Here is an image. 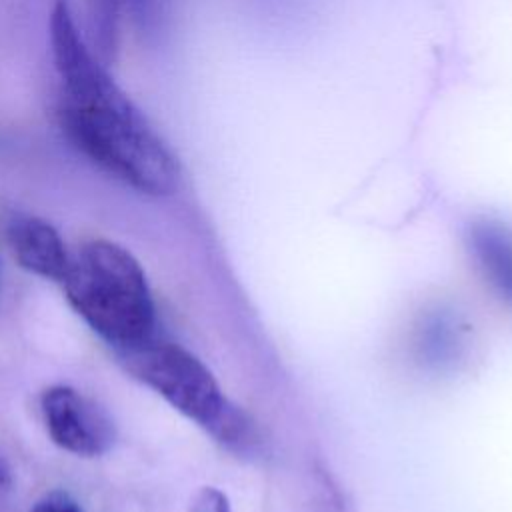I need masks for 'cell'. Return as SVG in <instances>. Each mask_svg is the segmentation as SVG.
I'll return each instance as SVG.
<instances>
[{
    "label": "cell",
    "instance_id": "cell-3",
    "mask_svg": "<svg viewBox=\"0 0 512 512\" xmlns=\"http://www.w3.org/2000/svg\"><path fill=\"white\" fill-rule=\"evenodd\" d=\"M122 362L140 382L158 392L180 414L222 440L238 438L242 420L228 406L212 372L188 350L146 340L120 350Z\"/></svg>",
    "mask_w": 512,
    "mask_h": 512
},
{
    "label": "cell",
    "instance_id": "cell-7",
    "mask_svg": "<svg viewBox=\"0 0 512 512\" xmlns=\"http://www.w3.org/2000/svg\"><path fill=\"white\" fill-rule=\"evenodd\" d=\"M84 14L88 18L90 28L94 30V40L98 36V44L108 48L106 36L114 34L118 0H84Z\"/></svg>",
    "mask_w": 512,
    "mask_h": 512
},
{
    "label": "cell",
    "instance_id": "cell-2",
    "mask_svg": "<svg viewBox=\"0 0 512 512\" xmlns=\"http://www.w3.org/2000/svg\"><path fill=\"white\" fill-rule=\"evenodd\" d=\"M62 284L80 318L118 350L150 340L156 314L146 274L120 244H82L70 254Z\"/></svg>",
    "mask_w": 512,
    "mask_h": 512
},
{
    "label": "cell",
    "instance_id": "cell-4",
    "mask_svg": "<svg viewBox=\"0 0 512 512\" xmlns=\"http://www.w3.org/2000/svg\"><path fill=\"white\" fill-rule=\"evenodd\" d=\"M42 414L54 444L76 456H100L114 444V424L104 408L70 386L42 394Z\"/></svg>",
    "mask_w": 512,
    "mask_h": 512
},
{
    "label": "cell",
    "instance_id": "cell-8",
    "mask_svg": "<svg viewBox=\"0 0 512 512\" xmlns=\"http://www.w3.org/2000/svg\"><path fill=\"white\" fill-rule=\"evenodd\" d=\"M30 512H82V508L78 506V502L62 490H52L48 494H44Z\"/></svg>",
    "mask_w": 512,
    "mask_h": 512
},
{
    "label": "cell",
    "instance_id": "cell-9",
    "mask_svg": "<svg viewBox=\"0 0 512 512\" xmlns=\"http://www.w3.org/2000/svg\"><path fill=\"white\" fill-rule=\"evenodd\" d=\"M194 512H228V504L218 490L204 488L194 500Z\"/></svg>",
    "mask_w": 512,
    "mask_h": 512
},
{
    "label": "cell",
    "instance_id": "cell-6",
    "mask_svg": "<svg viewBox=\"0 0 512 512\" xmlns=\"http://www.w3.org/2000/svg\"><path fill=\"white\" fill-rule=\"evenodd\" d=\"M468 246L486 282L512 302V228L494 218H478L470 224Z\"/></svg>",
    "mask_w": 512,
    "mask_h": 512
},
{
    "label": "cell",
    "instance_id": "cell-1",
    "mask_svg": "<svg viewBox=\"0 0 512 512\" xmlns=\"http://www.w3.org/2000/svg\"><path fill=\"white\" fill-rule=\"evenodd\" d=\"M50 40L62 80L60 118L68 138L92 162L136 190L172 194L180 182L176 158L96 62L62 0L52 12Z\"/></svg>",
    "mask_w": 512,
    "mask_h": 512
},
{
    "label": "cell",
    "instance_id": "cell-5",
    "mask_svg": "<svg viewBox=\"0 0 512 512\" xmlns=\"http://www.w3.org/2000/svg\"><path fill=\"white\" fill-rule=\"evenodd\" d=\"M6 236L18 266L36 276L62 282L70 254L54 226L36 216H14Z\"/></svg>",
    "mask_w": 512,
    "mask_h": 512
}]
</instances>
